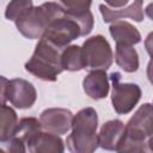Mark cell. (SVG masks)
Instances as JSON below:
<instances>
[{
	"instance_id": "4",
	"label": "cell",
	"mask_w": 153,
	"mask_h": 153,
	"mask_svg": "<svg viewBox=\"0 0 153 153\" xmlns=\"http://www.w3.org/2000/svg\"><path fill=\"white\" fill-rule=\"evenodd\" d=\"M1 103L8 102L17 109H30L37 98L35 86L24 79L7 80L1 76Z\"/></svg>"
},
{
	"instance_id": "10",
	"label": "cell",
	"mask_w": 153,
	"mask_h": 153,
	"mask_svg": "<svg viewBox=\"0 0 153 153\" xmlns=\"http://www.w3.org/2000/svg\"><path fill=\"white\" fill-rule=\"evenodd\" d=\"M84 92L92 99L99 100L108 96L110 90L109 76L104 69H91L82 80Z\"/></svg>"
},
{
	"instance_id": "19",
	"label": "cell",
	"mask_w": 153,
	"mask_h": 153,
	"mask_svg": "<svg viewBox=\"0 0 153 153\" xmlns=\"http://www.w3.org/2000/svg\"><path fill=\"white\" fill-rule=\"evenodd\" d=\"M65 10L72 13H84L90 11L92 0H59Z\"/></svg>"
},
{
	"instance_id": "12",
	"label": "cell",
	"mask_w": 153,
	"mask_h": 153,
	"mask_svg": "<svg viewBox=\"0 0 153 153\" xmlns=\"http://www.w3.org/2000/svg\"><path fill=\"white\" fill-rule=\"evenodd\" d=\"M143 0H134L133 4H130L128 7L120 8V10H112L104 4L99 5V11L103 17L104 23H114L123 18H130L134 22H142L143 20V8H142Z\"/></svg>"
},
{
	"instance_id": "14",
	"label": "cell",
	"mask_w": 153,
	"mask_h": 153,
	"mask_svg": "<svg viewBox=\"0 0 153 153\" xmlns=\"http://www.w3.org/2000/svg\"><path fill=\"white\" fill-rule=\"evenodd\" d=\"M115 61L124 72L134 73L139 69V54L134 45L130 44H121L116 43V54Z\"/></svg>"
},
{
	"instance_id": "6",
	"label": "cell",
	"mask_w": 153,
	"mask_h": 153,
	"mask_svg": "<svg viewBox=\"0 0 153 153\" xmlns=\"http://www.w3.org/2000/svg\"><path fill=\"white\" fill-rule=\"evenodd\" d=\"M82 50L86 57L87 68L106 71L112 65V49L108 39L102 35H96L87 38L82 43Z\"/></svg>"
},
{
	"instance_id": "23",
	"label": "cell",
	"mask_w": 153,
	"mask_h": 153,
	"mask_svg": "<svg viewBox=\"0 0 153 153\" xmlns=\"http://www.w3.org/2000/svg\"><path fill=\"white\" fill-rule=\"evenodd\" d=\"M145 13H146V16H147L149 19L153 20V2H151V4H148V5L146 6Z\"/></svg>"
},
{
	"instance_id": "18",
	"label": "cell",
	"mask_w": 153,
	"mask_h": 153,
	"mask_svg": "<svg viewBox=\"0 0 153 153\" xmlns=\"http://www.w3.org/2000/svg\"><path fill=\"white\" fill-rule=\"evenodd\" d=\"M33 7L32 0H11L5 10V17L8 20L16 22L25 11Z\"/></svg>"
},
{
	"instance_id": "7",
	"label": "cell",
	"mask_w": 153,
	"mask_h": 153,
	"mask_svg": "<svg viewBox=\"0 0 153 153\" xmlns=\"http://www.w3.org/2000/svg\"><path fill=\"white\" fill-rule=\"evenodd\" d=\"M153 134V104H142L126 124V136L134 141L147 142Z\"/></svg>"
},
{
	"instance_id": "3",
	"label": "cell",
	"mask_w": 153,
	"mask_h": 153,
	"mask_svg": "<svg viewBox=\"0 0 153 153\" xmlns=\"http://www.w3.org/2000/svg\"><path fill=\"white\" fill-rule=\"evenodd\" d=\"M62 8L61 4L48 1L39 6H33L25 11L14 23L18 31L29 39H39L49 23Z\"/></svg>"
},
{
	"instance_id": "13",
	"label": "cell",
	"mask_w": 153,
	"mask_h": 153,
	"mask_svg": "<svg viewBox=\"0 0 153 153\" xmlns=\"http://www.w3.org/2000/svg\"><path fill=\"white\" fill-rule=\"evenodd\" d=\"M109 31L116 43L134 45L141 42V33L134 25H131L128 22H123V20L114 22L110 25Z\"/></svg>"
},
{
	"instance_id": "17",
	"label": "cell",
	"mask_w": 153,
	"mask_h": 153,
	"mask_svg": "<svg viewBox=\"0 0 153 153\" xmlns=\"http://www.w3.org/2000/svg\"><path fill=\"white\" fill-rule=\"evenodd\" d=\"M42 129L43 128H42L39 120H37L35 117H23L19 120L18 128H17L13 137L22 141L27 148V143L32 140V137L35 135H37L39 131H42Z\"/></svg>"
},
{
	"instance_id": "11",
	"label": "cell",
	"mask_w": 153,
	"mask_h": 153,
	"mask_svg": "<svg viewBox=\"0 0 153 153\" xmlns=\"http://www.w3.org/2000/svg\"><path fill=\"white\" fill-rule=\"evenodd\" d=\"M27 151L31 153H62L65 145L60 135L50 131H39L27 143Z\"/></svg>"
},
{
	"instance_id": "24",
	"label": "cell",
	"mask_w": 153,
	"mask_h": 153,
	"mask_svg": "<svg viewBox=\"0 0 153 153\" xmlns=\"http://www.w3.org/2000/svg\"><path fill=\"white\" fill-rule=\"evenodd\" d=\"M147 146H148V151H152V152H153V134L148 137V140H147Z\"/></svg>"
},
{
	"instance_id": "2",
	"label": "cell",
	"mask_w": 153,
	"mask_h": 153,
	"mask_svg": "<svg viewBox=\"0 0 153 153\" xmlns=\"http://www.w3.org/2000/svg\"><path fill=\"white\" fill-rule=\"evenodd\" d=\"M62 48L57 47L45 37H41L35 51L25 63V69L33 76L43 81H55L63 72L61 56Z\"/></svg>"
},
{
	"instance_id": "20",
	"label": "cell",
	"mask_w": 153,
	"mask_h": 153,
	"mask_svg": "<svg viewBox=\"0 0 153 153\" xmlns=\"http://www.w3.org/2000/svg\"><path fill=\"white\" fill-rule=\"evenodd\" d=\"M145 48H146V51L148 53V55L153 59V31L149 32L145 39Z\"/></svg>"
},
{
	"instance_id": "16",
	"label": "cell",
	"mask_w": 153,
	"mask_h": 153,
	"mask_svg": "<svg viewBox=\"0 0 153 153\" xmlns=\"http://www.w3.org/2000/svg\"><path fill=\"white\" fill-rule=\"evenodd\" d=\"M1 124H0V142L7 143L16 134L18 128L17 112L6 103H1Z\"/></svg>"
},
{
	"instance_id": "8",
	"label": "cell",
	"mask_w": 153,
	"mask_h": 153,
	"mask_svg": "<svg viewBox=\"0 0 153 153\" xmlns=\"http://www.w3.org/2000/svg\"><path fill=\"white\" fill-rule=\"evenodd\" d=\"M73 117L74 115L68 109L50 108L42 111L39 116V121L44 130L57 135H63L69 129H72Z\"/></svg>"
},
{
	"instance_id": "5",
	"label": "cell",
	"mask_w": 153,
	"mask_h": 153,
	"mask_svg": "<svg viewBox=\"0 0 153 153\" xmlns=\"http://www.w3.org/2000/svg\"><path fill=\"white\" fill-rule=\"evenodd\" d=\"M110 80L112 82L111 91V103L114 110L118 115L129 114L141 98V88L137 84L122 82L121 74L114 72L110 74Z\"/></svg>"
},
{
	"instance_id": "15",
	"label": "cell",
	"mask_w": 153,
	"mask_h": 153,
	"mask_svg": "<svg viewBox=\"0 0 153 153\" xmlns=\"http://www.w3.org/2000/svg\"><path fill=\"white\" fill-rule=\"evenodd\" d=\"M61 62L63 71H68V72H78L87 68V62L82 47L74 44L67 45L62 50Z\"/></svg>"
},
{
	"instance_id": "21",
	"label": "cell",
	"mask_w": 153,
	"mask_h": 153,
	"mask_svg": "<svg viewBox=\"0 0 153 153\" xmlns=\"http://www.w3.org/2000/svg\"><path fill=\"white\" fill-rule=\"evenodd\" d=\"M104 1L110 7H114V8H121L129 2V0H104Z\"/></svg>"
},
{
	"instance_id": "22",
	"label": "cell",
	"mask_w": 153,
	"mask_h": 153,
	"mask_svg": "<svg viewBox=\"0 0 153 153\" xmlns=\"http://www.w3.org/2000/svg\"><path fill=\"white\" fill-rule=\"evenodd\" d=\"M147 78H148L149 82L153 85V59H151L147 65Z\"/></svg>"
},
{
	"instance_id": "9",
	"label": "cell",
	"mask_w": 153,
	"mask_h": 153,
	"mask_svg": "<svg viewBox=\"0 0 153 153\" xmlns=\"http://www.w3.org/2000/svg\"><path fill=\"white\" fill-rule=\"evenodd\" d=\"M126 135V124L120 120L105 122L98 133L99 147L106 151H117Z\"/></svg>"
},
{
	"instance_id": "1",
	"label": "cell",
	"mask_w": 153,
	"mask_h": 153,
	"mask_svg": "<svg viewBox=\"0 0 153 153\" xmlns=\"http://www.w3.org/2000/svg\"><path fill=\"white\" fill-rule=\"evenodd\" d=\"M98 115L91 108L79 110L72 122V133L67 136L66 143L73 153H92L98 147Z\"/></svg>"
}]
</instances>
